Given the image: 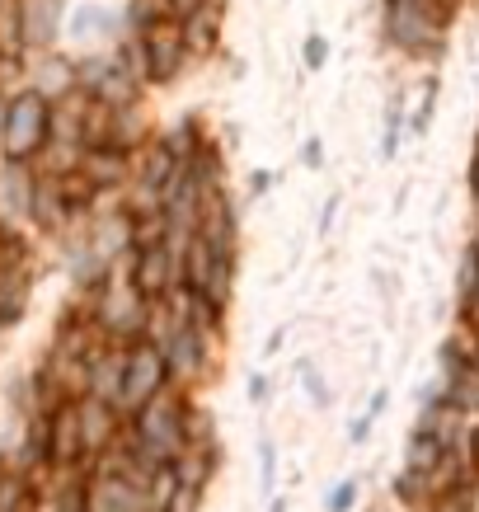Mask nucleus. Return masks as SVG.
<instances>
[{
  "instance_id": "nucleus-4",
  "label": "nucleus",
  "mask_w": 479,
  "mask_h": 512,
  "mask_svg": "<svg viewBox=\"0 0 479 512\" xmlns=\"http://www.w3.org/2000/svg\"><path fill=\"white\" fill-rule=\"evenodd\" d=\"M33 202H38V165L0 160V231L15 235V226H29Z\"/></svg>"
},
{
  "instance_id": "nucleus-7",
  "label": "nucleus",
  "mask_w": 479,
  "mask_h": 512,
  "mask_svg": "<svg viewBox=\"0 0 479 512\" xmlns=\"http://www.w3.org/2000/svg\"><path fill=\"white\" fill-rule=\"evenodd\" d=\"M80 404V433H85V456H99L113 437V404L104 400H76Z\"/></svg>"
},
{
  "instance_id": "nucleus-8",
  "label": "nucleus",
  "mask_w": 479,
  "mask_h": 512,
  "mask_svg": "<svg viewBox=\"0 0 479 512\" xmlns=\"http://www.w3.org/2000/svg\"><path fill=\"white\" fill-rule=\"evenodd\" d=\"M99 29H109V10L104 5H80L76 15H71V38H90Z\"/></svg>"
},
{
  "instance_id": "nucleus-11",
  "label": "nucleus",
  "mask_w": 479,
  "mask_h": 512,
  "mask_svg": "<svg viewBox=\"0 0 479 512\" xmlns=\"http://www.w3.org/2000/svg\"><path fill=\"white\" fill-rule=\"evenodd\" d=\"M343 508H353V484H339V494L329 498V512H343Z\"/></svg>"
},
{
  "instance_id": "nucleus-13",
  "label": "nucleus",
  "mask_w": 479,
  "mask_h": 512,
  "mask_svg": "<svg viewBox=\"0 0 479 512\" xmlns=\"http://www.w3.org/2000/svg\"><path fill=\"white\" fill-rule=\"evenodd\" d=\"M0 5H5V0H0Z\"/></svg>"
},
{
  "instance_id": "nucleus-10",
  "label": "nucleus",
  "mask_w": 479,
  "mask_h": 512,
  "mask_svg": "<svg viewBox=\"0 0 479 512\" xmlns=\"http://www.w3.org/2000/svg\"><path fill=\"white\" fill-rule=\"evenodd\" d=\"M170 5H174V19H184V24L202 10V0H170Z\"/></svg>"
},
{
  "instance_id": "nucleus-12",
  "label": "nucleus",
  "mask_w": 479,
  "mask_h": 512,
  "mask_svg": "<svg viewBox=\"0 0 479 512\" xmlns=\"http://www.w3.org/2000/svg\"><path fill=\"white\" fill-rule=\"evenodd\" d=\"M306 47H310V52H306V62H310V66H320V62H325V43H320V38H310Z\"/></svg>"
},
{
  "instance_id": "nucleus-3",
  "label": "nucleus",
  "mask_w": 479,
  "mask_h": 512,
  "mask_svg": "<svg viewBox=\"0 0 479 512\" xmlns=\"http://www.w3.org/2000/svg\"><path fill=\"white\" fill-rule=\"evenodd\" d=\"M170 376V362L155 343H132L127 348V376H123V395H118V409H146V404L160 395Z\"/></svg>"
},
{
  "instance_id": "nucleus-9",
  "label": "nucleus",
  "mask_w": 479,
  "mask_h": 512,
  "mask_svg": "<svg viewBox=\"0 0 479 512\" xmlns=\"http://www.w3.org/2000/svg\"><path fill=\"white\" fill-rule=\"evenodd\" d=\"M52 512H90V508H85V489H76V494H62Z\"/></svg>"
},
{
  "instance_id": "nucleus-1",
  "label": "nucleus",
  "mask_w": 479,
  "mask_h": 512,
  "mask_svg": "<svg viewBox=\"0 0 479 512\" xmlns=\"http://www.w3.org/2000/svg\"><path fill=\"white\" fill-rule=\"evenodd\" d=\"M52 146V104L38 90H24L5 104L0 123V160L10 165H38Z\"/></svg>"
},
{
  "instance_id": "nucleus-2",
  "label": "nucleus",
  "mask_w": 479,
  "mask_h": 512,
  "mask_svg": "<svg viewBox=\"0 0 479 512\" xmlns=\"http://www.w3.org/2000/svg\"><path fill=\"white\" fill-rule=\"evenodd\" d=\"M137 66H141V80H170L179 66H184V47H188V33L179 19H160L151 29H141L137 43Z\"/></svg>"
},
{
  "instance_id": "nucleus-5",
  "label": "nucleus",
  "mask_w": 479,
  "mask_h": 512,
  "mask_svg": "<svg viewBox=\"0 0 479 512\" xmlns=\"http://www.w3.org/2000/svg\"><path fill=\"white\" fill-rule=\"evenodd\" d=\"M19 24H24V52L29 57L57 52V38L66 29L62 0H19Z\"/></svg>"
},
{
  "instance_id": "nucleus-6",
  "label": "nucleus",
  "mask_w": 479,
  "mask_h": 512,
  "mask_svg": "<svg viewBox=\"0 0 479 512\" xmlns=\"http://www.w3.org/2000/svg\"><path fill=\"white\" fill-rule=\"evenodd\" d=\"M174 259H170V249L165 245H146V249H137V273H132V287H137L146 301L151 296H160V292H170L174 287Z\"/></svg>"
}]
</instances>
